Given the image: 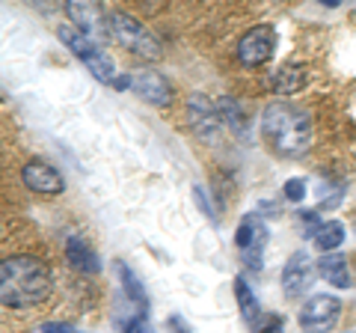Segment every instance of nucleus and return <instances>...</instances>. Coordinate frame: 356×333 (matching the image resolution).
I'll return each mask as SVG.
<instances>
[{"label":"nucleus","instance_id":"obj_1","mask_svg":"<svg viewBox=\"0 0 356 333\" xmlns=\"http://www.w3.org/2000/svg\"><path fill=\"white\" fill-rule=\"evenodd\" d=\"M54 288L51 268L36 256H9L0 265V297L9 309H30Z\"/></svg>","mask_w":356,"mask_h":333},{"label":"nucleus","instance_id":"obj_2","mask_svg":"<svg viewBox=\"0 0 356 333\" xmlns=\"http://www.w3.org/2000/svg\"><path fill=\"white\" fill-rule=\"evenodd\" d=\"M264 143L282 158H300L312 143V119L303 107L291 102H270L261 110Z\"/></svg>","mask_w":356,"mask_h":333},{"label":"nucleus","instance_id":"obj_3","mask_svg":"<svg viewBox=\"0 0 356 333\" xmlns=\"http://www.w3.org/2000/svg\"><path fill=\"white\" fill-rule=\"evenodd\" d=\"M57 36H60V42L65 48H69L77 60H81L86 69H89V75H95L98 81H104V84H113L116 81V72H113V60L107 57V51H102L95 45L89 36H83L81 30H77L74 24H63V27H57Z\"/></svg>","mask_w":356,"mask_h":333},{"label":"nucleus","instance_id":"obj_4","mask_svg":"<svg viewBox=\"0 0 356 333\" xmlns=\"http://www.w3.org/2000/svg\"><path fill=\"white\" fill-rule=\"evenodd\" d=\"M110 36L125 51L137 54L143 60L161 57V42L154 39V33L149 27H143L137 18H131L128 13H110Z\"/></svg>","mask_w":356,"mask_h":333},{"label":"nucleus","instance_id":"obj_5","mask_svg":"<svg viewBox=\"0 0 356 333\" xmlns=\"http://www.w3.org/2000/svg\"><path fill=\"white\" fill-rule=\"evenodd\" d=\"M235 244H238L243 265L252 271H259L261 262H264V247H267V226L261 224L259 215H247L241 220V226L235 232Z\"/></svg>","mask_w":356,"mask_h":333},{"label":"nucleus","instance_id":"obj_6","mask_svg":"<svg viewBox=\"0 0 356 333\" xmlns=\"http://www.w3.org/2000/svg\"><path fill=\"white\" fill-rule=\"evenodd\" d=\"M341 316V301L336 295H312L300 309V327L306 333H327Z\"/></svg>","mask_w":356,"mask_h":333},{"label":"nucleus","instance_id":"obj_7","mask_svg":"<svg viewBox=\"0 0 356 333\" xmlns=\"http://www.w3.org/2000/svg\"><path fill=\"white\" fill-rule=\"evenodd\" d=\"M273 48H276V30L270 24H259L241 36L238 60H241V65H247V69H259V65H264L273 57Z\"/></svg>","mask_w":356,"mask_h":333},{"label":"nucleus","instance_id":"obj_8","mask_svg":"<svg viewBox=\"0 0 356 333\" xmlns=\"http://www.w3.org/2000/svg\"><path fill=\"white\" fill-rule=\"evenodd\" d=\"M187 122H191V128L208 143H217L222 137V128H226L220 110L211 104L205 95H191V102H187Z\"/></svg>","mask_w":356,"mask_h":333},{"label":"nucleus","instance_id":"obj_9","mask_svg":"<svg viewBox=\"0 0 356 333\" xmlns=\"http://www.w3.org/2000/svg\"><path fill=\"white\" fill-rule=\"evenodd\" d=\"M65 15L74 21V27L89 39L104 42L110 36V15L104 13L102 6L95 3H77V0H69L65 3Z\"/></svg>","mask_w":356,"mask_h":333},{"label":"nucleus","instance_id":"obj_10","mask_svg":"<svg viewBox=\"0 0 356 333\" xmlns=\"http://www.w3.org/2000/svg\"><path fill=\"white\" fill-rule=\"evenodd\" d=\"M318 265H312L309 253L306 250H297L288 256L285 268H282V288H285V297H300L309 292L312 286V277H315Z\"/></svg>","mask_w":356,"mask_h":333},{"label":"nucleus","instance_id":"obj_11","mask_svg":"<svg viewBox=\"0 0 356 333\" xmlns=\"http://www.w3.org/2000/svg\"><path fill=\"white\" fill-rule=\"evenodd\" d=\"M21 179H24V185L30 187V191L36 194H44V196H57L65 191V182L57 166L44 164V161H27L24 166H21Z\"/></svg>","mask_w":356,"mask_h":333},{"label":"nucleus","instance_id":"obj_12","mask_svg":"<svg viewBox=\"0 0 356 333\" xmlns=\"http://www.w3.org/2000/svg\"><path fill=\"white\" fill-rule=\"evenodd\" d=\"M134 93L149 104H170L172 102V84L158 72H134Z\"/></svg>","mask_w":356,"mask_h":333},{"label":"nucleus","instance_id":"obj_13","mask_svg":"<svg viewBox=\"0 0 356 333\" xmlns=\"http://www.w3.org/2000/svg\"><path fill=\"white\" fill-rule=\"evenodd\" d=\"M235 297H238V307H241V313L243 318H247V325L255 330V333H264V321H270L264 313H261V304L255 301V295H252V288L247 286V280L243 277H235Z\"/></svg>","mask_w":356,"mask_h":333},{"label":"nucleus","instance_id":"obj_14","mask_svg":"<svg viewBox=\"0 0 356 333\" xmlns=\"http://www.w3.org/2000/svg\"><path fill=\"white\" fill-rule=\"evenodd\" d=\"M65 262H69L74 271H81V274H98L102 271V259H98V253L89 247L83 238H69L65 241Z\"/></svg>","mask_w":356,"mask_h":333},{"label":"nucleus","instance_id":"obj_15","mask_svg":"<svg viewBox=\"0 0 356 333\" xmlns=\"http://www.w3.org/2000/svg\"><path fill=\"white\" fill-rule=\"evenodd\" d=\"M318 274L321 280H327L336 288H350V271H348V259L341 253H327L318 259Z\"/></svg>","mask_w":356,"mask_h":333},{"label":"nucleus","instance_id":"obj_16","mask_svg":"<svg viewBox=\"0 0 356 333\" xmlns=\"http://www.w3.org/2000/svg\"><path fill=\"white\" fill-rule=\"evenodd\" d=\"M270 84H273V90L280 95H291V93H297L300 86L306 84V72H303V65L288 63V65H282V69L270 77Z\"/></svg>","mask_w":356,"mask_h":333},{"label":"nucleus","instance_id":"obj_17","mask_svg":"<svg viewBox=\"0 0 356 333\" xmlns=\"http://www.w3.org/2000/svg\"><path fill=\"white\" fill-rule=\"evenodd\" d=\"M312 238H315V247L321 253H332L336 247H341V244H344V224H339V220L318 224V229L312 232Z\"/></svg>","mask_w":356,"mask_h":333},{"label":"nucleus","instance_id":"obj_18","mask_svg":"<svg viewBox=\"0 0 356 333\" xmlns=\"http://www.w3.org/2000/svg\"><path fill=\"white\" fill-rule=\"evenodd\" d=\"M116 271H119V277H122V286H125L128 297L140 307V313L146 316V309H149V295H146V288H143V283L137 280V274H134L125 262H116Z\"/></svg>","mask_w":356,"mask_h":333},{"label":"nucleus","instance_id":"obj_19","mask_svg":"<svg viewBox=\"0 0 356 333\" xmlns=\"http://www.w3.org/2000/svg\"><path fill=\"white\" fill-rule=\"evenodd\" d=\"M220 116H222V122L235 131V134H247V116H243V110L238 107V102L235 98H220Z\"/></svg>","mask_w":356,"mask_h":333},{"label":"nucleus","instance_id":"obj_20","mask_svg":"<svg viewBox=\"0 0 356 333\" xmlns=\"http://www.w3.org/2000/svg\"><path fill=\"white\" fill-rule=\"evenodd\" d=\"M282 194L288 203H303L306 199V179H288L282 185Z\"/></svg>","mask_w":356,"mask_h":333},{"label":"nucleus","instance_id":"obj_21","mask_svg":"<svg viewBox=\"0 0 356 333\" xmlns=\"http://www.w3.org/2000/svg\"><path fill=\"white\" fill-rule=\"evenodd\" d=\"M122 333H152V325H149V318H146V316L137 313L125 327H122Z\"/></svg>","mask_w":356,"mask_h":333},{"label":"nucleus","instance_id":"obj_22","mask_svg":"<svg viewBox=\"0 0 356 333\" xmlns=\"http://www.w3.org/2000/svg\"><path fill=\"white\" fill-rule=\"evenodd\" d=\"M39 333H81L74 325H65V321H44L39 327Z\"/></svg>","mask_w":356,"mask_h":333},{"label":"nucleus","instance_id":"obj_23","mask_svg":"<svg viewBox=\"0 0 356 333\" xmlns=\"http://www.w3.org/2000/svg\"><path fill=\"white\" fill-rule=\"evenodd\" d=\"M193 194H196V203H199V208H205V217H208V220H217V217H214V208L208 206V196H205L202 187L196 185V187H193Z\"/></svg>","mask_w":356,"mask_h":333},{"label":"nucleus","instance_id":"obj_24","mask_svg":"<svg viewBox=\"0 0 356 333\" xmlns=\"http://www.w3.org/2000/svg\"><path fill=\"white\" fill-rule=\"evenodd\" d=\"M170 327H172L175 333H191V327H187V321H184L181 316H172V318H170Z\"/></svg>","mask_w":356,"mask_h":333},{"label":"nucleus","instance_id":"obj_25","mask_svg":"<svg viewBox=\"0 0 356 333\" xmlns=\"http://www.w3.org/2000/svg\"><path fill=\"white\" fill-rule=\"evenodd\" d=\"M276 327H280V325H276ZM267 333H276V330H273V327H270V330H267Z\"/></svg>","mask_w":356,"mask_h":333}]
</instances>
